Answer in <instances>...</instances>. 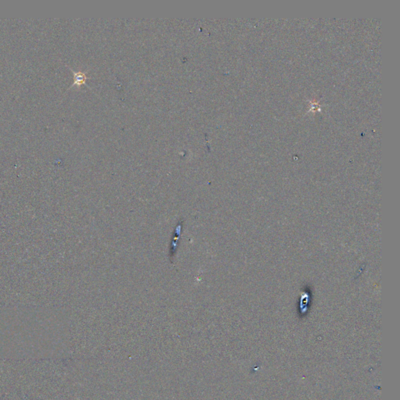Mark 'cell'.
Wrapping results in <instances>:
<instances>
[{"instance_id": "cell-1", "label": "cell", "mask_w": 400, "mask_h": 400, "mask_svg": "<svg viewBox=\"0 0 400 400\" xmlns=\"http://www.w3.org/2000/svg\"><path fill=\"white\" fill-rule=\"evenodd\" d=\"M71 71H72L73 74H74V83L72 84L71 85V88H72L73 86H75V85H86V80L88 79V77L86 76V72H82V71H75L74 70L71 69L70 68ZM70 88V89H71Z\"/></svg>"}]
</instances>
